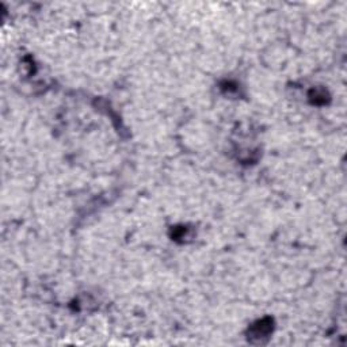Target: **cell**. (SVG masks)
I'll use <instances>...</instances> for the list:
<instances>
[{"label": "cell", "mask_w": 347, "mask_h": 347, "mask_svg": "<svg viewBox=\"0 0 347 347\" xmlns=\"http://www.w3.org/2000/svg\"><path fill=\"white\" fill-rule=\"evenodd\" d=\"M271 320L269 319H263L260 320L258 323L254 325L251 328V332H253V336L251 338H263V336H267L271 332Z\"/></svg>", "instance_id": "6da1fadb"}]
</instances>
